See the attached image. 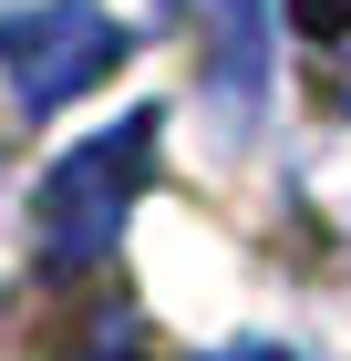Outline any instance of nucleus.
<instances>
[{
	"instance_id": "7ed1b4c3",
	"label": "nucleus",
	"mask_w": 351,
	"mask_h": 361,
	"mask_svg": "<svg viewBox=\"0 0 351 361\" xmlns=\"http://www.w3.org/2000/svg\"><path fill=\"white\" fill-rule=\"evenodd\" d=\"M290 21L310 42H351V0H290Z\"/></svg>"
},
{
	"instance_id": "f257e3e1",
	"label": "nucleus",
	"mask_w": 351,
	"mask_h": 361,
	"mask_svg": "<svg viewBox=\"0 0 351 361\" xmlns=\"http://www.w3.org/2000/svg\"><path fill=\"white\" fill-rule=\"evenodd\" d=\"M145 166H155V114H124L114 135L73 145L52 176H42V258H62V269H93V258H114V238H124V207L145 196Z\"/></svg>"
},
{
	"instance_id": "20e7f679",
	"label": "nucleus",
	"mask_w": 351,
	"mask_h": 361,
	"mask_svg": "<svg viewBox=\"0 0 351 361\" xmlns=\"http://www.w3.org/2000/svg\"><path fill=\"white\" fill-rule=\"evenodd\" d=\"M207 361H279V351H258V341H248V351H207Z\"/></svg>"
},
{
	"instance_id": "f03ea898",
	"label": "nucleus",
	"mask_w": 351,
	"mask_h": 361,
	"mask_svg": "<svg viewBox=\"0 0 351 361\" xmlns=\"http://www.w3.org/2000/svg\"><path fill=\"white\" fill-rule=\"evenodd\" d=\"M114 62H124V31H114V11H93V0H31V11L0 21V73L21 93V114H52V104H73V93H93Z\"/></svg>"
}]
</instances>
